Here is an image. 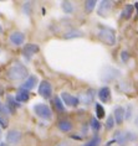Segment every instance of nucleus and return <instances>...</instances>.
<instances>
[{"mask_svg": "<svg viewBox=\"0 0 138 146\" xmlns=\"http://www.w3.org/2000/svg\"><path fill=\"white\" fill-rule=\"evenodd\" d=\"M97 5V1L96 0H87V1H85V11L86 14H91L95 10Z\"/></svg>", "mask_w": 138, "mask_h": 146, "instance_id": "nucleus-23", "label": "nucleus"}, {"mask_svg": "<svg viewBox=\"0 0 138 146\" xmlns=\"http://www.w3.org/2000/svg\"><path fill=\"white\" fill-rule=\"evenodd\" d=\"M134 8L137 9V14H138V3H136V4H134Z\"/></svg>", "mask_w": 138, "mask_h": 146, "instance_id": "nucleus-35", "label": "nucleus"}, {"mask_svg": "<svg viewBox=\"0 0 138 146\" xmlns=\"http://www.w3.org/2000/svg\"><path fill=\"white\" fill-rule=\"evenodd\" d=\"M95 110H96V116H97V119H102V118H105V114H106V111H105V108H103L100 103H96V105H95Z\"/></svg>", "mask_w": 138, "mask_h": 146, "instance_id": "nucleus-24", "label": "nucleus"}, {"mask_svg": "<svg viewBox=\"0 0 138 146\" xmlns=\"http://www.w3.org/2000/svg\"><path fill=\"white\" fill-rule=\"evenodd\" d=\"M95 90H93L92 88L87 89L86 93H85V98H83V103L85 104H91L93 102V98H95Z\"/></svg>", "mask_w": 138, "mask_h": 146, "instance_id": "nucleus-21", "label": "nucleus"}, {"mask_svg": "<svg viewBox=\"0 0 138 146\" xmlns=\"http://www.w3.org/2000/svg\"><path fill=\"white\" fill-rule=\"evenodd\" d=\"M113 140L117 142L119 146H126L127 144H129V142L137 141L138 136L134 133H132V131H117V133L115 134Z\"/></svg>", "mask_w": 138, "mask_h": 146, "instance_id": "nucleus-4", "label": "nucleus"}, {"mask_svg": "<svg viewBox=\"0 0 138 146\" xmlns=\"http://www.w3.org/2000/svg\"><path fill=\"white\" fill-rule=\"evenodd\" d=\"M6 111H8V109H6V107H4V105L0 103V115H4Z\"/></svg>", "mask_w": 138, "mask_h": 146, "instance_id": "nucleus-32", "label": "nucleus"}, {"mask_svg": "<svg viewBox=\"0 0 138 146\" xmlns=\"http://www.w3.org/2000/svg\"><path fill=\"white\" fill-rule=\"evenodd\" d=\"M134 124H136V126L138 127V115L136 116V120H134Z\"/></svg>", "mask_w": 138, "mask_h": 146, "instance_id": "nucleus-34", "label": "nucleus"}, {"mask_svg": "<svg viewBox=\"0 0 138 146\" xmlns=\"http://www.w3.org/2000/svg\"><path fill=\"white\" fill-rule=\"evenodd\" d=\"M111 9H112V1H110V0H102L98 5V9H97V14H98L100 16L105 17L108 15Z\"/></svg>", "mask_w": 138, "mask_h": 146, "instance_id": "nucleus-10", "label": "nucleus"}, {"mask_svg": "<svg viewBox=\"0 0 138 146\" xmlns=\"http://www.w3.org/2000/svg\"><path fill=\"white\" fill-rule=\"evenodd\" d=\"M38 77L36 76H34V74H31V76H29V78L27 79H25L24 81V83L21 84V89H25V90H31V89H34L35 87H36V84H38Z\"/></svg>", "mask_w": 138, "mask_h": 146, "instance_id": "nucleus-11", "label": "nucleus"}, {"mask_svg": "<svg viewBox=\"0 0 138 146\" xmlns=\"http://www.w3.org/2000/svg\"><path fill=\"white\" fill-rule=\"evenodd\" d=\"M6 77L10 81H23V79H27L29 78V71L26 68V66H24L20 62L14 63L11 67L8 69L6 72Z\"/></svg>", "mask_w": 138, "mask_h": 146, "instance_id": "nucleus-1", "label": "nucleus"}, {"mask_svg": "<svg viewBox=\"0 0 138 146\" xmlns=\"http://www.w3.org/2000/svg\"><path fill=\"white\" fill-rule=\"evenodd\" d=\"M9 40H10V42H11L13 45L20 46V45H23V43L25 42V35L23 34V32H20V31H14L13 34L9 36Z\"/></svg>", "mask_w": 138, "mask_h": 146, "instance_id": "nucleus-12", "label": "nucleus"}, {"mask_svg": "<svg viewBox=\"0 0 138 146\" xmlns=\"http://www.w3.org/2000/svg\"><path fill=\"white\" fill-rule=\"evenodd\" d=\"M121 60H122V62H127L129 60V53L127 52V51H122L121 52Z\"/></svg>", "mask_w": 138, "mask_h": 146, "instance_id": "nucleus-29", "label": "nucleus"}, {"mask_svg": "<svg viewBox=\"0 0 138 146\" xmlns=\"http://www.w3.org/2000/svg\"><path fill=\"white\" fill-rule=\"evenodd\" d=\"M56 146H68V145L66 144V142H60V144H59V145H56Z\"/></svg>", "mask_w": 138, "mask_h": 146, "instance_id": "nucleus-33", "label": "nucleus"}, {"mask_svg": "<svg viewBox=\"0 0 138 146\" xmlns=\"http://www.w3.org/2000/svg\"><path fill=\"white\" fill-rule=\"evenodd\" d=\"M119 76H121V71L117 69L116 67H112V66H105V67L101 69V73H100L101 81L105 83H110L112 81H115Z\"/></svg>", "mask_w": 138, "mask_h": 146, "instance_id": "nucleus-3", "label": "nucleus"}, {"mask_svg": "<svg viewBox=\"0 0 138 146\" xmlns=\"http://www.w3.org/2000/svg\"><path fill=\"white\" fill-rule=\"evenodd\" d=\"M131 116H132V105H128L127 107V110H126V120H129Z\"/></svg>", "mask_w": 138, "mask_h": 146, "instance_id": "nucleus-30", "label": "nucleus"}, {"mask_svg": "<svg viewBox=\"0 0 138 146\" xmlns=\"http://www.w3.org/2000/svg\"><path fill=\"white\" fill-rule=\"evenodd\" d=\"M82 36H83V32H82L81 30H77V29H72V30L65 32L64 38H66V40H72V38L82 37Z\"/></svg>", "mask_w": 138, "mask_h": 146, "instance_id": "nucleus-17", "label": "nucleus"}, {"mask_svg": "<svg viewBox=\"0 0 138 146\" xmlns=\"http://www.w3.org/2000/svg\"><path fill=\"white\" fill-rule=\"evenodd\" d=\"M3 32V27H1V25H0V34Z\"/></svg>", "mask_w": 138, "mask_h": 146, "instance_id": "nucleus-36", "label": "nucleus"}, {"mask_svg": "<svg viewBox=\"0 0 138 146\" xmlns=\"http://www.w3.org/2000/svg\"><path fill=\"white\" fill-rule=\"evenodd\" d=\"M54 105H55L56 111H59V113H64L65 111V104H64L62 99H61V97H55L54 98Z\"/></svg>", "mask_w": 138, "mask_h": 146, "instance_id": "nucleus-20", "label": "nucleus"}, {"mask_svg": "<svg viewBox=\"0 0 138 146\" xmlns=\"http://www.w3.org/2000/svg\"><path fill=\"white\" fill-rule=\"evenodd\" d=\"M101 144V137L100 136H97V135H95L88 142H86L83 146H98Z\"/></svg>", "mask_w": 138, "mask_h": 146, "instance_id": "nucleus-26", "label": "nucleus"}, {"mask_svg": "<svg viewBox=\"0 0 138 146\" xmlns=\"http://www.w3.org/2000/svg\"><path fill=\"white\" fill-rule=\"evenodd\" d=\"M57 127H59V130H61L62 133H68V131L72 130V123L70 120L62 119L57 123Z\"/></svg>", "mask_w": 138, "mask_h": 146, "instance_id": "nucleus-16", "label": "nucleus"}, {"mask_svg": "<svg viewBox=\"0 0 138 146\" xmlns=\"http://www.w3.org/2000/svg\"><path fill=\"white\" fill-rule=\"evenodd\" d=\"M16 99L14 98L13 96H8L6 97V109H8V111L10 114H15L16 113Z\"/></svg>", "mask_w": 138, "mask_h": 146, "instance_id": "nucleus-15", "label": "nucleus"}, {"mask_svg": "<svg viewBox=\"0 0 138 146\" xmlns=\"http://www.w3.org/2000/svg\"><path fill=\"white\" fill-rule=\"evenodd\" d=\"M39 50H40V47L36 43H26L23 48V54L26 60H31V57L35 53H38Z\"/></svg>", "mask_w": 138, "mask_h": 146, "instance_id": "nucleus-7", "label": "nucleus"}, {"mask_svg": "<svg viewBox=\"0 0 138 146\" xmlns=\"http://www.w3.org/2000/svg\"><path fill=\"white\" fill-rule=\"evenodd\" d=\"M0 140H1V129H0Z\"/></svg>", "mask_w": 138, "mask_h": 146, "instance_id": "nucleus-37", "label": "nucleus"}, {"mask_svg": "<svg viewBox=\"0 0 138 146\" xmlns=\"http://www.w3.org/2000/svg\"><path fill=\"white\" fill-rule=\"evenodd\" d=\"M0 146H5V144H0Z\"/></svg>", "mask_w": 138, "mask_h": 146, "instance_id": "nucleus-38", "label": "nucleus"}, {"mask_svg": "<svg viewBox=\"0 0 138 146\" xmlns=\"http://www.w3.org/2000/svg\"><path fill=\"white\" fill-rule=\"evenodd\" d=\"M133 11H134V4H126L125 5V8H123L122 10V17L123 19H126V20H128L131 19V16L133 15Z\"/></svg>", "mask_w": 138, "mask_h": 146, "instance_id": "nucleus-19", "label": "nucleus"}, {"mask_svg": "<svg viewBox=\"0 0 138 146\" xmlns=\"http://www.w3.org/2000/svg\"><path fill=\"white\" fill-rule=\"evenodd\" d=\"M97 96H98L100 100L102 102V103H107L111 98V89L108 88V87H102V88L98 90V94H97Z\"/></svg>", "mask_w": 138, "mask_h": 146, "instance_id": "nucleus-14", "label": "nucleus"}, {"mask_svg": "<svg viewBox=\"0 0 138 146\" xmlns=\"http://www.w3.org/2000/svg\"><path fill=\"white\" fill-rule=\"evenodd\" d=\"M23 11H24V14H26L27 16H30V14H31V3L30 1H27V3H25L24 4Z\"/></svg>", "mask_w": 138, "mask_h": 146, "instance_id": "nucleus-28", "label": "nucleus"}, {"mask_svg": "<svg viewBox=\"0 0 138 146\" xmlns=\"http://www.w3.org/2000/svg\"><path fill=\"white\" fill-rule=\"evenodd\" d=\"M61 9L65 14H72L74 13V5H72L71 1H62L61 3Z\"/></svg>", "mask_w": 138, "mask_h": 146, "instance_id": "nucleus-22", "label": "nucleus"}, {"mask_svg": "<svg viewBox=\"0 0 138 146\" xmlns=\"http://www.w3.org/2000/svg\"><path fill=\"white\" fill-rule=\"evenodd\" d=\"M9 124H8V119H4L3 116H0V126L1 127H6Z\"/></svg>", "mask_w": 138, "mask_h": 146, "instance_id": "nucleus-31", "label": "nucleus"}, {"mask_svg": "<svg viewBox=\"0 0 138 146\" xmlns=\"http://www.w3.org/2000/svg\"><path fill=\"white\" fill-rule=\"evenodd\" d=\"M39 94L42 98H46V99H49V98L51 97L52 87H51V84H50V82L42 81L41 83H40V86H39Z\"/></svg>", "mask_w": 138, "mask_h": 146, "instance_id": "nucleus-6", "label": "nucleus"}, {"mask_svg": "<svg viewBox=\"0 0 138 146\" xmlns=\"http://www.w3.org/2000/svg\"><path fill=\"white\" fill-rule=\"evenodd\" d=\"M20 140H21V133L19 130L11 129L8 131V134H6V141H8V144L16 145L20 142Z\"/></svg>", "mask_w": 138, "mask_h": 146, "instance_id": "nucleus-9", "label": "nucleus"}, {"mask_svg": "<svg viewBox=\"0 0 138 146\" xmlns=\"http://www.w3.org/2000/svg\"><path fill=\"white\" fill-rule=\"evenodd\" d=\"M115 125H116V121H115V118L112 115H110L107 118V120H106V129L107 130H112L115 127Z\"/></svg>", "mask_w": 138, "mask_h": 146, "instance_id": "nucleus-27", "label": "nucleus"}, {"mask_svg": "<svg viewBox=\"0 0 138 146\" xmlns=\"http://www.w3.org/2000/svg\"><path fill=\"white\" fill-rule=\"evenodd\" d=\"M61 99H62L64 104L67 105V107H77V105L80 104V99H78V98L71 96V94L67 93V92L61 93Z\"/></svg>", "mask_w": 138, "mask_h": 146, "instance_id": "nucleus-8", "label": "nucleus"}, {"mask_svg": "<svg viewBox=\"0 0 138 146\" xmlns=\"http://www.w3.org/2000/svg\"><path fill=\"white\" fill-rule=\"evenodd\" d=\"M97 37H98L103 43L107 46H113L116 45V34L115 30L107 26H101L98 27V32H97Z\"/></svg>", "mask_w": 138, "mask_h": 146, "instance_id": "nucleus-2", "label": "nucleus"}, {"mask_svg": "<svg viewBox=\"0 0 138 146\" xmlns=\"http://www.w3.org/2000/svg\"><path fill=\"white\" fill-rule=\"evenodd\" d=\"M34 111H35V114L41 119H45V120L52 119V111H51V109H50L49 105H46V104H42V103L35 104Z\"/></svg>", "mask_w": 138, "mask_h": 146, "instance_id": "nucleus-5", "label": "nucleus"}, {"mask_svg": "<svg viewBox=\"0 0 138 146\" xmlns=\"http://www.w3.org/2000/svg\"><path fill=\"white\" fill-rule=\"evenodd\" d=\"M90 126L92 127V130L95 131V133H97V131L101 129V123H100V120L97 119V118H91V120H90Z\"/></svg>", "mask_w": 138, "mask_h": 146, "instance_id": "nucleus-25", "label": "nucleus"}, {"mask_svg": "<svg viewBox=\"0 0 138 146\" xmlns=\"http://www.w3.org/2000/svg\"><path fill=\"white\" fill-rule=\"evenodd\" d=\"M29 98H30V93L25 89H20L15 96V99L17 103H25V102L29 100Z\"/></svg>", "mask_w": 138, "mask_h": 146, "instance_id": "nucleus-18", "label": "nucleus"}, {"mask_svg": "<svg viewBox=\"0 0 138 146\" xmlns=\"http://www.w3.org/2000/svg\"><path fill=\"white\" fill-rule=\"evenodd\" d=\"M113 118L117 125H121L126 118V110L123 107H116L113 110Z\"/></svg>", "mask_w": 138, "mask_h": 146, "instance_id": "nucleus-13", "label": "nucleus"}]
</instances>
